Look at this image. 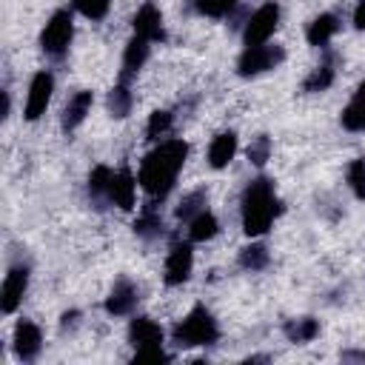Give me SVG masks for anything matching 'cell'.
<instances>
[{
  "label": "cell",
  "instance_id": "obj_1",
  "mask_svg": "<svg viewBox=\"0 0 365 365\" xmlns=\"http://www.w3.org/2000/svg\"><path fill=\"white\" fill-rule=\"evenodd\" d=\"M185 157H188L185 140H165V143H160V145H157L154 151H148L145 160L140 163L137 182L143 185V191H145L151 200H165L168 191H171L174 182H177L180 168L185 165Z\"/></svg>",
  "mask_w": 365,
  "mask_h": 365
},
{
  "label": "cell",
  "instance_id": "obj_2",
  "mask_svg": "<svg viewBox=\"0 0 365 365\" xmlns=\"http://www.w3.org/2000/svg\"><path fill=\"white\" fill-rule=\"evenodd\" d=\"M279 214V200L268 177H257L242 191V231L248 237H262Z\"/></svg>",
  "mask_w": 365,
  "mask_h": 365
},
{
  "label": "cell",
  "instance_id": "obj_3",
  "mask_svg": "<svg viewBox=\"0 0 365 365\" xmlns=\"http://www.w3.org/2000/svg\"><path fill=\"white\" fill-rule=\"evenodd\" d=\"M174 342L180 348H205V345H214L220 339V325L214 319V314L205 308V305H194L171 331Z\"/></svg>",
  "mask_w": 365,
  "mask_h": 365
},
{
  "label": "cell",
  "instance_id": "obj_4",
  "mask_svg": "<svg viewBox=\"0 0 365 365\" xmlns=\"http://www.w3.org/2000/svg\"><path fill=\"white\" fill-rule=\"evenodd\" d=\"M71 37H74L71 11H68V9H57V11L48 17V23H46V29H43V34H40V48H43L51 60H60V57H66V51H68V46H71Z\"/></svg>",
  "mask_w": 365,
  "mask_h": 365
},
{
  "label": "cell",
  "instance_id": "obj_5",
  "mask_svg": "<svg viewBox=\"0 0 365 365\" xmlns=\"http://www.w3.org/2000/svg\"><path fill=\"white\" fill-rule=\"evenodd\" d=\"M285 60V51L282 46H271V43H262V46H245V51L240 54L237 60V74L240 77H257L262 71H271L277 68L279 63Z\"/></svg>",
  "mask_w": 365,
  "mask_h": 365
},
{
  "label": "cell",
  "instance_id": "obj_6",
  "mask_svg": "<svg viewBox=\"0 0 365 365\" xmlns=\"http://www.w3.org/2000/svg\"><path fill=\"white\" fill-rule=\"evenodd\" d=\"M277 26H279V6H277V3L259 6V9L248 17V23H245V31H242L245 46H262V43H268V40L274 37Z\"/></svg>",
  "mask_w": 365,
  "mask_h": 365
},
{
  "label": "cell",
  "instance_id": "obj_7",
  "mask_svg": "<svg viewBox=\"0 0 365 365\" xmlns=\"http://www.w3.org/2000/svg\"><path fill=\"white\" fill-rule=\"evenodd\" d=\"M51 91H54V77L48 71H37L29 83V97H26V108H23V117L26 120H40L51 103Z\"/></svg>",
  "mask_w": 365,
  "mask_h": 365
},
{
  "label": "cell",
  "instance_id": "obj_8",
  "mask_svg": "<svg viewBox=\"0 0 365 365\" xmlns=\"http://www.w3.org/2000/svg\"><path fill=\"white\" fill-rule=\"evenodd\" d=\"M191 268H194L191 242H174L165 257V285H182L191 277Z\"/></svg>",
  "mask_w": 365,
  "mask_h": 365
},
{
  "label": "cell",
  "instance_id": "obj_9",
  "mask_svg": "<svg viewBox=\"0 0 365 365\" xmlns=\"http://www.w3.org/2000/svg\"><path fill=\"white\" fill-rule=\"evenodd\" d=\"M26 288H29V268L26 265L9 268L6 279H3V288H0V308H3V314H14L17 311V305L23 302Z\"/></svg>",
  "mask_w": 365,
  "mask_h": 365
},
{
  "label": "cell",
  "instance_id": "obj_10",
  "mask_svg": "<svg viewBox=\"0 0 365 365\" xmlns=\"http://www.w3.org/2000/svg\"><path fill=\"white\" fill-rule=\"evenodd\" d=\"M131 26H134V34L137 37H145L148 43H157V40H165V29H163V14H160V9L148 0V3H143L140 9H137V14H134V20H131Z\"/></svg>",
  "mask_w": 365,
  "mask_h": 365
},
{
  "label": "cell",
  "instance_id": "obj_11",
  "mask_svg": "<svg viewBox=\"0 0 365 365\" xmlns=\"http://www.w3.org/2000/svg\"><path fill=\"white\" fill-rule=\"evenodd\" d=\"M137 299H140L137 285H134L131 279L120 277V279L111 285L108 297H106V311H108L111 317H125V314H131V311H134Z\"/></svg>",
  "mask_w": 365,
  "mask_h": 365
},
{
  "label": "cell",
  "instance_id": "obj_12",
  "mask_svg": "<svg viewBox=\"0 0 365 365\" xmlns=\"http://www.w3.org/2000/svg\"><path fill=\"white\" fill-rule=\"evenodd\" d=\"M43 348V336H40V328L29 319H20L14 325V354L23 359V362H31Z\"/></svg>",
  "mask_w": 365,
  "mask_h": 365
},
{
  "label": "cell",
  "instance_id": "obj_13",
  "mask_svg": "<svg viewBox=\"0 0 365 365\" xmlns=\"http://www.w3.org/2000/svg\"><path fill=\"white\" fill-rule=\"evenodd\" d=\"M134 194H137V180L128 168H120L111 174V182H108V202H114L117 208L128 211L134 208Z\"/></svg>",
  "mask_w": 365,
  "mask_h": 365
},
{
  "label": "cell",
  "instance_id": "obj_14",
  "mask_svg": "<svg viewBox=\"0 0 365 365\" xmlns=\"http://www.w3.org/2000/svg\"><path fill=\"white\" fill-rule=\"evenodd\" d=\"M148 51H151V43L145 37H131L125 51H123V68H120V83H131V77L145 66L148 60Z\"/></svg>",
  "mask_w": 365,
  "mask_h": 365
},
{
  "label": "cell",
  "instance_id": "obj_15",
  "mask_svg": "<svg viewBox=\"0 0 365 365\" xmlns=\"http://www.w3.org/2000/svg\"><path fill=\"white\" fill-rule=\"evenodd\" d=\"M128 342L134 348H148V345H163V328L148 319V317H134L128 325Z\"/></svg>",
  "mask_w": 365,
  "mask_h": 365
},
{
  "label": "cell",
  "instance_id": "obj_16",
  "mask_svg": "<svg viewBox=\"0 0 365 365\" xmlns=\"http://www.w3.org/2000/svg\"><path fill=\"white\" fill-rule=\"evenodd\" d=\"M91 103H94V94H91V91H77V94L66 103V108H63V131H66V134H71V131L86 120V114L91 111Z\"/></svg>",
  "mask_w": 365,
  "mask_h": 365
},
{
  "label": "cell",
  "instance_id": "obj_17",
  "mask_svg": "<svg viewBox=\"0 0 365 365\" xmlns=\"http://www.w3.org/2000/svg\"><path fill=\"white\" fill-rule=\"evenodd\" d=\"M237 154V134L234 131H222L211 140L208 145V165L211 168H225Z\"/></svg>",
  "mask_w": 365,
  "mask_h": 365
},
{
  "label": "cell",
  "instance_id": "obj_18",
  "mask_svg": "<svg viewBox=\"0 0 365 365\" xmlns=\"http://www.w3.org/2000/svg\"><path fill=\"white\" fill-rule=\"evenodd\" d=\"M336 31H339V20H336L334 14H319V17H314V20H311V26H308L305 37H308V43H311V46L325 48V46H328V40H331Z\"/></svg>",
  "mask_w": 365,
  "mask_h": 365
},
{
  "label": "cell",
  "instance_id": "obj_19",
  "mask_svg": "<svg viewBox=\"0 0 365 365\" xmlns=\"http://www.w3.org/2000/svg\"><path fill=\"white\" fill-rule=\"evenodd\" d=\"M134 234L143 237V240H154V237L163 234V217H160V211H157V200H151V202L143 208V214L134 220Z\"/></svg>",
  "mask_w": 365,
  "mask_h": 365
},
{
  "label": "cell",
  "instance_id": "obj_20",
  "mask_svg": "<svg viewBox=\"0 0 365 365\" xmlns=\"http://www.w3.org/2000/svg\"><path fill=\"white\" fill-rule=\"evenodd\" d=\"M334 74H336V68H334V57H331V54H325V57H322V63H319V66L305 77L302 88H305V91H311V94L325 91V88L334 83Z\"/></svg>",
  "mask_w": 365,
  "mask_h": 365
},
{
  "label": "cell",
  "instance_id": "obj_21",
  "mask_svg": "<svg viewBox=\"0 0 365 365\" xmlns=\"http://www.w3.org/2000/svg\"><path fill=\"white\" fill-rule=\"evenodd\" d=\"M217 231H220V222H217V217H214L211 211H200V214L188 222V237H191V242L214 240Z\"/></svg>",
  "mask_w": 365,
  "mask_h": 365
},
{
  "label": "cell",
  "instance_id": "obj_22",
  "mask_svg": "<svg viewBox=\"0 0 365 365\" xmlns=\"http://www.w3.org/2000/svg\"><path fill=\"white\" fill-rule=\"evenodd\" d=\"M282 331L291 342H311L319 334V322L314 317H299V319H288L282 325Z\"/></svg>",
  "mask_w": 365,
  "mask_h": 365
},
{
  "label": "cell",
  "instance_id": "obj_23",
  "mask_svg": "<svg viewBox=\"0 0 365 365\" xmlns=\"http://www.w3.org/2000/svg\"><path fill=\"white\" fill-rule=\"evenodd\" d=\"M111 168L108 165H97L91 174H88V197L91 202H108V182H111Z\"/></svg>",
  "mask_w": 365,
  "mask_h": 365
},
{
  "label": "cell",
  "instance_id": "obj_24",
  "mask_svg": "<svg viewBox=\"0 0 365 365\" xmlns=\"http://www.w3.org/2000/svg\"><path fill=\"white\" fill-rule=\"evenodd\" d=\"M131 103H134V94H131L128 83H120L117 80V86L108 91V111H111V117L123 120L131 111Z\"/></svg>",
  "mask_w": 365,
  "mask_h": 365
},
{
  "label": "cell",
  "instance_id": "obj_25",
  "mask_svg": "<svg viewBox=\"0 0 365 365\" xmlns=\"http://www.w3.org/2000/svg\"><path fill=\"white\" fill-rule=\"evenodd\" d=\"M205 202H208V191H205V188H197V191L185 194V197H182V202L177 205V220L191 222L200 211H205Z\"/></svg>",
  "mask_w": 365,
  "mask_h": 365
},
{
  "label": "cell",
  "instance_id": "obj_26",
  "mask_svg": "<svg viewBox=\"0 0 365 365\" xmlns=\"http://www.w3.org/2000/svg\"><path fill=\"white\" fill-rule=\"evenodd\" d=\"M268 248L262 245V242H251V245H245L242 251H240V265L245 268V271H262L265 265H268Z\"/></svg>",
  "mask_w": 365,
  "mask_h": 365
},
{
  "label": "cell",
  "instance_id": "obj_27",
  "mask_svg": "<svg viewBox=\"0 0 365 365\" xmlns=\"http://www.w3.org/2000/svg\"><path fill=\"white\" fill-rule=\"evenodd\" d=\"M171 123H174L171 111H165V108L154 111V114L148 117V125H145V137H148V140H160V137H165V134L171 131Z\"/></svg>",
  "mask_w": 365,
  "mask_h": 365
},
{
  "label": "cell",
  "instance_id": "obj_28",
  "mask_svg": "<svg viewBox=\"0 0 365 365\" xmlns=\"http://www.w3.org/2000/svg\"><path fill=\"white\" fill-rule=\"evenodd\" d=\"M342 125L348 128V131H365V103L362 100H351L348 106H345V111H342Z\"/></svg>",
  "mask_w": 365,
  "mask_h": 365
},
{
  "label": "cell",
  "instance_id": "obj_29",
  "mask_svg": "<svg viewBox=\"0 0 365 365\" xmlns=\"http://www.w3.org/2000/svg\"><path fill=\"white\" fill-rule=\"evenodd\" d=\"M348 185L356 194V200H365V160L362 157L351 160V165H348Z\"/></svg>",
  "mask_w": 365,
  "mask_h": 365
},
{
  "label": "cell",
  "instance_id": "obj_30",
  "mask_svg": "<svg viewBox=\"0 0 365 365\" xmlns=\"http://www.w3.org/2000/svg\"><path fill=\"white\" fill-rule=\"evenodd\" d=\"M71 6H74L83 17H88V20H103V17L108 14L111 0H71Z\"/></svg>",
  "mask_w": 365,
  "mask_h": 365
},
{
  "label": "cell",
  "instance_id": "obj_31",
  "mask_svg": "<svg viewBox=\"0 0 365 365\" xmlns=\"http://www.w3.org/2000/svg\"><path fill=\"white\" fill-rule=\"evenodd\" d=\"M268 157H271V137L268 134H257L251 140V145H248V160L254 165H262Z\"/></svg>",
  "mask_w": 365,
  "mask_h": 365
},
{
  "label": "cell",
  "instance_id": "obj_32",
  "mask_svg": "<svg viewBox=\"0 0 365 365\" xmlns=\"http://www.w3.org/2000/svg\"><path fill=\"white\" fill-rule=\"evenodd\" d=\"M234 3L237 0H194V9L208 17H225L234 9Z\"/></svg>",
  "mask_w": 365,
  "mask_h": 365
},
{
  "label": "cell",
  "instance_id": "obj_33",
  "mask_svg": "<svg viewBox=\"0 0 365 365\" xmlns=\"http://www.w3.org/2000/svg\"><path fill=\"white\" fill-rule=\"evenodd\" d=\"M171 356L163 351V345H148L134 351V362H168Z\"/></svg>",
  "mask_w": 365,
  "mask_h": 365
},
{
  "label": "cell",
  "instance_id": "obj_34",
  "mask_svg": "<svg viewBox=\"0 0 365 365\" xmlns=\"http://www.w3.org/2000/svg\"><path fill=\"white\" fill-rule=\"evenodd\" d=\"M354 26L365 31V0H359V6H356V11H354Z\"/></svg>",
  "mask_w": 365,
  "mask_h": 365
},
{
  "label": "cell",
  "instance_id": "obj_35",
  "mask_svg": "<svg viewBox=\"0 0 365 365\" xmlns=\"http://www.w3.org/2000/svg\"><path fill=\"white\" fill-rule=\"evenodd\" d=\"M77 317H80L77 311H68V314H63V328H68V325H74V322H77Z\"/></svg>",
  "mask_w": 365,
  "mask_h": 365
},
{
  "label": "cell",
  "instance_id": "obj_36",
  "mask_svg": "<svg viewBox=\"0 0 365 365\" xmlns=\"http://www.w3.org/2000/svg\"><path fill=\"white\" fill-rule=\"evenodd\" d=\"M354 97H356V100H362V103H365V80H362V83H359V88H356V94H354Z\"/></svg>",
  "mask_w": 365,
  "mask_h": 365
}]
</instances>
